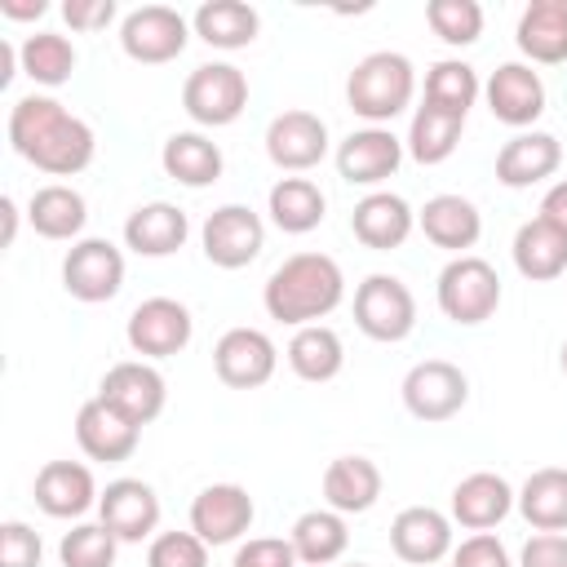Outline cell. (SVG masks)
<instances>
[{
  "mask_svg": "<svg viewBox=\"0 0 567 567\" xmlns=\"http://www.w3.org/2000/svg\"><path fill=\"white\" fill-rule=\"evenodd\" d=\"M9 146L35 164L40 173H53V177H75L93 164V151H97V137L93 128L71 115L58 97L49 93H27L13 102L9 111Z\"/></svg>",
  "mask_w": 567,
  "mask_h": 567,
  "instance_id": "obj_1",
  "label": "cell"
},
{
  "mask_svg": "<svg viewBox=\"0 0 567 567\" xmlns=\"http://www.w3.org/2000/svg\"><path fill=\"white\" fill-rule=\"evenodd\" d=\"M346 297V275L328 252H292L279 261L261 288L266 315L292 328L328 319Z\"/></svg>",
  "mask_w": 567,
  "mask_h": 567,
  "instance_id": "obj_2",
  "label": "cell"
},
{
  "mask_svg": "<svg viewBox=\"0 0 567 567\" xmlns=\"http://www.w3.org/2000/svg\"><path fill=\"white\" fill-rule=\"evenodd\" d=\"M412 93H416V71L403 53H390V49H377V53L359 58L350 80H346L350 111L359 120H368L372 128H385L394 115H403Z\"/></svg>",
  "mask_w": 567,
  "mask_h": 567,
  "instance_id": "obj_3",
  "label": "cell"
},
{
  "mask_svg": "<svg viewBox=\"0 0 567 567\" xmlns=\"http://www.w3.org/2000/svg\"><path fill=\"white\" fill-rule=\"evenodd\" d=\"M439 310L443 319L461 323V328H474V323H487L501 306V275L492 270V261L465 252V257H452L443 270H439Z\"/></svg>",
  "mask_w": 567,
  "mask_h": 567,
  "instance_id": "obj_4",
  "label": "cell"
},
{
  "mask_svg": "<svg viewBox=\"0 0 567 567\" xmlns=\"http://www.w3.org/2000/svg\"><path fill=\"white\" fill-rule=\"evenodd\" d=\"M248 106V75L230 62H204L182 84V111L204 128H226Z\"/></svg>",
  "mask_w": 567,
  "mask_h": 567,
  "instance_id": "obj_5",
  "label": "cell"
},
{
  "mask_svg": "<svg viewBox=\"0 0 567 567\" xmlns=\"http://www.w3.org/2000/svg\"><path fill=\"white\" fill-rule=\"evenodd\" d=\"M354 323L372 341H403L416 328V297L399 275H368L354 288Z\"/></svg>",
  "mask_w": 567,
  "mask_h": 567,
  "instance_id": "obj_6",
  "label": "cell"
},
{
  "mask_svg": "<svg viewBox=\"0 0 567 567\" xmlns=\"http://www.w3.org/2000/svg\"><path fill=\"white\" fill-rule=\"evenodd\" d=\"M190 44V22L168 4H142L120 22V49L142 66H164Z\"/></svg>",
  "mask_w": 567,
  "mask_h": 567,
  "instance_id": "obj_7",
  "label": "cell"
},
{
  "mask_svg": "<svg viewBox=\"0 0 567 567\" xmlns=\"http://www.w3.org/2000/svg\"><path fill=\"white\" fill-rule=\"evenodd\" d=\"M199 244H204V257L221 270H244L261 257L266 248V226L261 217L248 208V204H221L204 217L199 226Z\"/></svg>",
  "mask_w": 567,
  "mask_h": 567,
  "instance_id": "obj_8",
  "label": "cell"
},
{
  "mask_svg": "<svg viewBox=\"0 0 567 567\" xmlns=\"http://www.w3.org/2000/svg\"><path fill=\"white\" fill-rule=\"evenodd\" d=\"M465 399H470V377L447 359H421L403 377V408L425 425L452 421L465 408Z\"/></svg>",
  "mask_w": 567,
  "mask_h": 567,
  "instance_id": "obj_9",
  "label": "cell"
},
{
  "mask_svg": "<svg viewBox=\"0 0 567 567\" xmlns=\"http://www.w3.org/2000/svg\"><path fill=\"white\" fill-rule=\"evenodd\" d=\"M124 337H128L133 354H142L146 363L151 359H173V354H182L190 346L195 319L173 297H146L142 306H133V315L124 323Z\"/></svg>",
  "mask_w": 567,
  "mask_h": 567,
  "instance_id": "obj_10",
  "label": "cell"
},
{
  "mask_svg": "<svg viewBox=\"0 0 567 567\" xmlns=\"http://www.w3.org/2000/svg\"><path fill=\"white\" fill-rule=\"evenodd\" d=\"M62 288L84 306L111 301L124 288V252L111 239H75L62 257Z\"/></svg>",
  "mask_w": 567,
  "mask_h": 567,
  "instance_id": "obj_11",
  "label": "cell"
},
{
  "mask_svg": "<svg viewBox=\"0 0 567 567\" xmlns=\"http://www.w3.org/2000/svg\"><path fill=\"white\" fill-rule=\"evenodd\" d=\"M97 399L111 403L120 416H128L133 425H151L159 412H164V399H168V385L159 377L155 363L146 359H124L115 368H106L102 385H97Z\"/></svg>",
  "mask_w": 567,
  "mask_h": 567,
  "instance_id": "obj_12",
  "label": "cell"
},
{
  "mask_svg": "<svg viewBox=\"0 0 567 567\" xmlns=\"http://www.w3.org/2000/svg\"><path fill=\"white\" fill-rule=\"evenodd\" d=\"M275 363H279V350H275V341L261 328H230L213 346L217 381L230 385V390H257V385H266L275 377Z\"/></svg>",
  "mask_w": 567,
  "mask_h": 567,
  "instance_id": "obj_13",
  "label": "cell"
},
{
  "mask_svg": "<svg viewBox=\"0 0 567 567\" xmlns=\"http://www.w3.org/2000/svg\"><path fill=\"white\" fill-rule=\"evenodd\" d=\"M97 523L120 545H137V540L155 536V527H159V496H155V487L142 483V478L106 483V492L97 496Z\"/></svg>",
  "mask_w": 567,
  "mask_h": 567,
  "instance_id": "obj_14",
  "label": "cell"
},
{
  "mask_svg": "<svg viewBox=\"0 0 567 567\" xmlns=\"http://www.w3.org/2000/svg\"><path fill=\"white\" fill-rule=\"evenodd\" d=\"M257 518V505L248 496V487L239 483H208L195 501H190V532L204 545H230L239 540Z\"/></svg>",
  "mask_w": 567,
  "mask_h": 567,
  "instance_id": "obj_15",
  "label": "cell"
},
{
  "mask_svg": "<svg viewBox=\"0 0 567 567\" xmlns=\"http://www.w3.org/2000/svg\"><path fill=\"white\" fill-rule=\"evenodd\" d=\"M266 155L284 173H306L328 155V124L315 111H284L266 124Z\"/></svg>",
  "mask_w": 567,
  "mask_h": 567,
  "instance_id": "obj_16",
  "label": "cell"
},
{
  "mask_svg": "<svg viewBox=\"0 0 567 567\" xmlns=\"http://www.w3.org/2000/svg\"><path fill=\"white\" fill-rule=\"evenodd\" d=\"M137 439H142V425H133L128 416H120L97 394L89 403H80V412H75V443H80V452L89 461L120 465V461H128L137 452Z\"/></svg>",
  "mask_w": 567,
  "mask_h": 567,
  "instance_id": "obj_17",
  "label": "cell"
},
{
  "mask_svg": "<svg viewBox=\"0 0 567 567\" xmlns=\"http://www.w3.org/2000/svg\"><path fill=\"white\" fill-rule=\"evenodd\" d=\"M390 549L412 567H434L452 554V518L434 505H408L390 523Z\"/></svg>",
  "mask_w": 567,
  "mask_h": 567,
  "instance_id": "obj_18",
  "label": "cell"
},
{
  "mask_svg": "<svg viewBox=\"0 0 567 567\" xmlns=\"http://www.w3.org/2000/svg\"><path fill=\"white\" fill-rule=\"evenodd\" d=\"M403 164V142L390 128H354L341 146H337V173L350 186H381L385 177H394Z\"/></svg>",
  "mask_w": 567,
  "mask_h": 567,
  "instance_id": "obj_19",
  "label": "cell"
},
{
  "mask_svg": "<svg viewBox=\"0 0 567 567\" xmlns=\"http://www.w3.org/2000/svg\"><path fill=\"white\" fill-rule=\"evenodd\" d=\"M483 93H487V111L509 128H527L545 115V84L527 62H501Z\"/></svg>",
  "mask_w": 567,
  "mask_h": 567,
  "instance_id": "obj_20",
  "label": "cell"
},
{
  "mask_svg": "<svg viewBox=\"0 0 567 567\" xmlns=\"http://www.w3.org/2000/svg\"><path fill=\"white\" fill-rule=\"evenodd\" d=\"M412 226H416V213H412V204H408L403 195H394V190H372V195H363V199L354 204V213H350L354 239H359L363 248H372V252L403 248L408 235H412Z\"/></svg>",
  "mask_w": 567,
  "mask_h": 567,
  "instance_id": "obj_21",
  "label": "cell"
},
{
  "mask_svg": "<svg viewBox=\"0 0 567 567\" xmlns=\"http://www.w3.org/2000/svg\"><path fill=\"white\" fill-rule=\"evenodd\" d=\"M31 496H35V505L49 518H80V514H89L97 505L102 492H97L89 465H80V461H49V465H40Z\"/></svg>",
  "mask_w": 567,
  "mask_h": 567,
  "instance_id": "obj_22",
  "label": "cell"
},
{
  "mask_svg": "<svg viewBox=\"0 0 567 567\" xmlns=\"http://www.w3.org/2000/svg\"><path fill=\"white\" fill-rule=\"evenodd\" d=\"M514 505H518V492L492 470L465 474L452 487V523H461L465 532H492L496 523L509 518Z\"/></svg>",
  "mask_w": 567,
  "mask_h": 567,
  "instance_id": "obj_23",
  "label": "cell"
},
{
  "mask_svg": "<svg viewBox=\"0 0 567 567\" xmlns=\"http://www.w3.org/2000/svg\"><path fill=\"white\" fill-rule=\"evenodd\" d=\"M563 164V146L554 133H518L509 137L501 151H496V182L509 186V190H523V186H536L545 177H554Z\"/></svg>",
  "mask_w": 567,
  "mask_h": 567,
  "instance_id": "obj_24",
  "label": "cell"
},
{
  "mask_svg": "<svg viewBox=\"0 0 567 567\" xmlns=\"http://www.w3.org/2000/svg\"><path fill=\"white\" fill-rule=\"evenodd\" d=\"M416 226L434 248H447V252L465 257V248H474L478 235H483V213L465 195H434L416 213Z\"/></svg>",
  "mask_w": 567,
  "mask_h": 567,
  "instance_id": "obj_25",
  "label": "cell"
},
{
  "mask_svg": "<svg viewBox=\"0 0 567 567\" xmlns=\"http://www.w3.org/2000/svg\"><path fill=\"white\" fill-rule=\"evenodd\" d=\"M186 235H190L186 213L177 204H164V199L133 208L128 221H124V244L137 257H168V252H177L186 244Z\"/></svg>",
  "mask_w": 567,
  "mask_h": 567,
  "instance_id": "obj_26",
  "label": "cell"
},
{
  "mask_svg": "<svg viewBox=\"0 0 567 567\" xmlns=\"http://www.w3.org/2000/svg\"><path fill=\"white\" fill-rule=\"evenodd\" d=\"M514 40H518V49H523L532 62H540V66L567 62V0H532V4L518 13Z\"/></svg>",
  "mask_w": 567,
  "mask_h": 567,
  "instance_id": "obj_27",
  "label": "cell"
},
{
  "mask_svg": "<svg viewBox=\"0 0 567 567\" xmlns=\"http://www.w3.org/2000/svg\"><path fill=\"white\" fill-rule=\"evenodd\" d=\"M323 501L337 514H368L381 501V470L368 456H337L323 470Z\"/></svg>",
  "mask_w": 567,
  "mask_h": 567,
  "instance_id": "obj_28",
  "label": "cell"
},
{
  "mask_svg": "<svg viewBox=\"0 0 567 567\" xmlns=\"http://www.w3.org/2000/svg\"><path fill=\"white\" fill-rule=\"evenodd\" d=\"M514 266L523 279L532 284H549L567 270V235L558 226H549L545 217H532L514 230Z\"/></svg>",
  "mask_w": 567,
  "mask_h": 567,
  "instance_id": "obj_29",
  "label": "cell"
},
{
  "mask_svg": "<svg viewBox=\"0 0 567 567\" xmlns=\"http://www.w3.org/2000/svg\"><path fill=\"white\" fill-rule=\"evenodd\" d=\"M159 164H164V173H168L173 182H182V186H190V190L213 186V182L221 177V168H226L221 146H217L213 137L195 133V128L173 133V137L164 142V151H159Z\"/></svg>",
  "mask_w": 567,
  "mask_h": 567,
  "instance_id": "obj_30",
  "label": "cell"
},
{
  "mask_svg": "<svg viewBox=\"0 0 567 567\" xmlns=\"http://www.w3.org/2000/svg\"><path fill=\"white\" fill-rule=\"evenodd\" d=\"M190 31L213 49H248L261 31V18L244 0H208V4L195 9Z\"/></svg>",
  "mask_w": 567,
  "mask_h": 567,
  "instance_id": "obj_31",
  "label": "cell"
},
{
  "mask_svg": "<svg viewBox=\"0 0 567 567\" xmlns=\"http://www.w3.org/2000/svg\"><path fill=\"white\" fill-rule=\"evenodd\" d=\"M266 213L284 235H310L323 221L328 199L310 177H279L266 195Z\"/></svg>",
  "mask_w": 567,
  "mask_h": 567,
  "instance_id": "obj_32",
  "label": "cell"
},
{
  "mask_svg": "<svg viewBox=\"0 0 567 567\" xmlns=\"http://www.w3.org/2000/svg\"><path fill=\"white\" fill-rule=\"evenodd\" d=\"M27 221H31V230L44 235V239H80V230H84V221H89V204H84V195H80L75 186L53 182V186H40V190L31 195Z\"/></svg>",
  "mask_w": 567,
  "mask_h": 567,
  "instance_id": "obj_33",
  "label": "cell"
},
{
  "mask_svg": "<svg viewBox=\"0 0 567 567\" xmlns=\"http://www.w3.org/2000/svg\"><path fill=\"white\" fill-rule=\"evenodd\" d=\"M284 354H288V368H292L301 381H310V385H323V381H332V377L346 368V346H341V337H337L328 323H306V328H297Z\"/></svg>",
  "mask_w": 567,
  "mask_h": 567,
  "instance_id": "obj_34",
  "label": "cell"
},
{
  "mask_svg": "<svg viewBox=\"0 0 567 567\" xmlns=\"http://www.w3.org/2000/svg\"><path fill=\"white\" fill-rule=\"evenodd\" d=\"M292 549H297V563L306 567H332L346 545H350V527H346V514L337 509H306L292 532H288Z\"/></svg>",
  "mask_w": 567,
  "mask_h": 567,
  "instance_id": "obj_35",
  "label": "cell"
},
{
  "mask_svg": "<svg viewBox=\"0 0 567 567\" xmlns=\"http://www.w3.org/2000/svg\"><path fill=\"white\" fill-rule=\"evenodd\" d=\"M518 514L536 532H567V470L558 465L532 470L527 483L518 487Z\"/></svg>",
  "mask_w": 567,
  "mask_h": 567,
  "instance_id": "obj_36",
  "label": "cell"
},
{
  "mask_svg": "<svg viewBox=\"0 0 567 567\" xmlns=\"http://www.w3.org/2000/svg\"><path fill=\"white\" fill-rule=\"evenodd\" d=\"M461 133H465V120L461 115H447V111H439V106H416V115H412V124H408V142H403V151L416 159V164H443L452 151H456V142H461Z\"/></svg>",
  "mask_w": 567,
  "mask_h": 567,
  "instance_id": "obj_37",
  "label": "cell"
},
{
  "mask_svg": "<svg viewBox=\"0 0 567 567\" xmlns=\"http://www.w3.org/2000/svg\"><path fill=\"white\" fill-rule=\"evenodd\" d=\"M18 66H22L27 80H35L44 89H58L75 71V44L58 31H35L18 44Z\"/></svg>",
  "mask_w": 567,
  "mask_h": 567,
  "instance_id": "obj_38",
  "label": "cell"
},
{
  "mask_svg": "<svg viewBox=\"0 0 567 567\" xmlns=\"http://www.w3.org/2000/svg\"><path fill=\"white\" fill-rule=\"evenodd\" d=\"M483 84H478V71L461 58H443L425 71V106H439L447 115H470V106L478 102Z\"/></svg>",
  "mask_w": 567,
  "mask_h": 567,
  "instance_id": "obj_39",
  "label": "cell"
},
{
  "mask_svg": "<svg viewBox=\"0 0 567 567\" xmlns=\"http://www.w3.org/2000/svg\"><path fill=\"white\" fill-rule=\"evenodd\" d=\"M425 22L443 44L465 49V44H474L483 35V4L478 0H430L425 4Z\"/></svg>",
  "mask_w": 567,
  "mask_h": 567,
  "instance_id": "obj_40",
  "label": "cell"
},
{
  "mask_svg": "<svg viewBox=\"0 0 567 567\" xmlns=\"http://www.w3.org/2000/svg\"><path fill=\"white\" fill-rule=\"evenodd\" d=\"M115 549H120V540L102 523H75L58 540L62 567H115Z\"/></svg>",
  "mask_w": 567,
  "mask_h": 567,
  "instance_id": "obj_41",
  "label": "cell"
},
{
  "mask_svg": "<svg viewBox=\"0 0 567 567\" xmlns=\"http://www.w3.org/2000/svg\"><path fill=\"white\" fill-rule=\"evenodd\" d=\"M146 567H208V545L195 532H159L151 536Z\"/></svg>",
  "mask_w": 567,
  "mask_h": 567,
  "instance_id": "obj_42",
  "label": "cell"
},
{
  "mask_svg": "<svg viewBox=\"0 0 567 567\" xmlns=\"http://www.w3.org/2000/svg\"><path fill=\"white\" fill-rule=\"evenodd\" d=\"M40 558H44V545L35 527H27L22 518L0 523V567H40Z\"/></svg>",
  "mask_w": 567,
  "mask_h": 567,
  "instance_id": "obj_43",
  "label": "cell"
},
{
  "mask_svg": "<svg viewBox=\"0 0 567 567\" xmlns=\"http://www.w3.org/2000/svg\"><path fill=\"white\" fill-rule=\"evenodd\" d=\"M452 567H514V558H509V549H505L501 536L474 532V536H465L452 549Z\"/></svg>",
  "mask_w": 567,
  "mask_h": 567,
  "instance_id": "obj_44",
  "label": "cell"
},
{
  "mask_svg": "<svg viewBox=\"0 0 567 567\" xmlns=\"http://www.w3.org/2000/svg\"><path fill=\"white\" fill-rule=\"evenodd\" d=\"M230 567H297V549L284 536H257V540L235 549Z\"/></svg>",
  "mask_w": 567,
  "mask_h": 567,
  "instance_id": "obj_45",
  "label": "cell"
},
{
  "mask_svg": "<svg viewBox=\"0 0 567 567\" xmlns=\"http://www.w3.org/2000/svg\"><path fill=\"white\" fill-rule=\"evenodd\" d=\"M518 567H567V532H536L527 536Z\"/></svg>",
  "mask_w": 567,
  "mask_h": 567,
  "instance_id": "obj_46",
  "label": "cell"
},
{
  "mask_svg": "<svg viewBox=\"0 0 567 567\" xmlns=\"http://www.w3.org/2000/svg\"><path fill=\"white\" fill-rule=\"evenodd\" d=\"M62 18L71 31H102L115 18V0H66Z\"/></svg>",
  "mask_w": 567,
  "mask_h": 567,
  "instance_id": "obj_47",
  "label": "cell"
},
{
  "mask_svg": "<svg viewBox=\"0 0 567 567\" xmlns=\"http://www.w3.org/2000/svg\"><path fill=\"white\" fill-rule=\"evenodd\" d=\"M536 217H545L549 226H558L563 235H567V177L563 182H554L549 190H545V199H540V213Z\"/></svg>",
  "mask_w": 567,
  "mask_h": 567,
  "instance_id": "obj_48",
  "label": "cell"
},
{
  "mask_svg": "<svg viewBox=\"0 0 567 567\" xmlns=\"http://www.w3.org/2000/svg\"><path fill=\"white\" fill-rule=\"evenodd\" d=\"M44 9H49L44 0H0V13L13 18V22H31V18H40Z\"/></svg>",
  "mask_w": 567,
  "mask_h": 567,
  "instance_id": "obj_49",
  "label": "cell"
},
{
  "mask_svg": "<svg viewBox=\"0 0 567 567\" xmlns=\"http://www.w3.org/2000/svg\"><path fill=\"white\" fill-rule=\"evenodd\" d=\"M0 213H4V244H13V230H18V204L4 195V199H0Z\"/></svg>",
  "mask_w": 567,
  "mask_h": 567,
  "instance_id": "obj_50",
  "label": "cell"
},
{
  "mask_svg": "<svg viewBox=\"0 0 567 567\" xmlns=\"http://www.w3.org/2000/svg\"><path fill=\"white\" fill-rule=\"evenodd\" d=\"M13 62H18V49L13 44H0V84L13 80Z\"/></svg>",
  "mask_w": 567,
  "mask_h": 567,
  "instance_id": "obj_51",
  "label": "cell"
},
{
  "mask_svg": "<svg viewBox=\"0 0 567 567\" xmlns=\"http://www.w3.org/2000/svg\"><path fill=\"white\" fill-rule=\"evenodd\" d=\"M558 368H563V377H567V341H563V354H558Z\"/></svg>",
  "mask_w": 567,
  "mask_h": 567,
  "instance_id": "obj_52",
  "label": "cell"
},
{
  "mask_svg": "<svg viewBox=\"0 0 567 567\" xmlns=\"http://www.w3.org/2000/svg\"><path fill=\"white\" fill-rule=\"evenodd\" d=\"M346 567H368V563H346Z\"/></svg>",
  "mask_w": 567,
  "mask_h": 567,
  "instance_id": "obj_53",
  "label": "cell"
}]
</instances>
